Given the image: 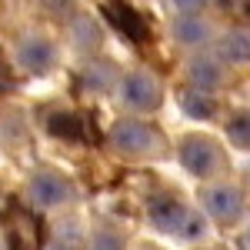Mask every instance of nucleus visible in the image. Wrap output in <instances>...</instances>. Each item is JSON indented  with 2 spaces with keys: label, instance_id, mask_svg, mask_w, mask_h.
<instances>
[{
  "label": "nucleus",
  "instance_id": "6",
  "mask_svg": "<svg viewBox=\"0 0 250 250\" xmlns=\"http://www.w3.org/2000/svg\"><path fill=\"white\" fill-rule=\"evenodd\" d=\"M54 43L50 40H27V43H20V50H17V60L30 70V74H43V70H50L54 67Z\"/></svg>",
  "mask_w": 250,
  "mask_h": 250
},
{
  "label": "nucleus",
  "instance_id": "5",
  "mask_svg": "<svg viewBox=\"0 0 250 250\" xmlns=\"http://www.w3.org/2000/svg\"><path fill=\"white\" fill-rule=\"evenodd\" d=\"M180 164L193 173V177H210L220 164V154L213 147V140L207 137H187L180 144Z\"/></svg>",
  "mask_w": 250,
  "mask_h": 250
},
{
  "label": "nucleus",
  "instance_id": "14",
  "mask_svg": "<svg viewBox=\"0 0 250 250\" xmlns=\"http://www.w3.org/2000/svg\"><path fill=\"white\" fill-rule=\"evenodd\" d=\"M150 250H154V247H150Z\"/></svg>",
  "mask_w": 250,
  "mask_h": 250
},
{
  "label": "nucleus",
  "instance_id": "10",
  "mask_svg": "<svg viewBox=\"0 0 250 250\" xmlns=\"http://www.w3.org/2000/svg\"><path fill=\"white\" fill-rule=\"evenodd\" d=\"M180 104H184V110H187L193 120L213 117V100L207 97V90H187V94L180 97Z\"/></svg>",
  "mask_w": 250,
  "mask_h": 250
},
{
  "label": "nucleus",
  "instance_id": "2",
  "mask_svg": "<svg viewBox=\"0 0 250 250\" xmlns=\"http://www.w3.org/2000/svg\"><path fill=\"white\" fill-rule=\"evenodd\" d=\"M120 100L130 110H154L160 104V83L147 70H134L120 80Z\"/></svg>",
  "mask_w": 250,
  "mask_h": 250
},
{
  "label": "nucleus",
  "instance_id": "8",
  "mask_svg": "<svg viewBox=\"0 0 250 250\" xmlns=\"http://www.w3.org/2000/svg\"><path fill=\"white\" fill-rule=\"evenodd\" d=\"M217 54L224 63H233V67L250 63V34L247 30H227L217 43Z\"/></svg>",
  "mask_w": 250,
  "mask_h": 250
},
{
  "label": "nucleus",
  "instance_id": "12",
  "mask_svg": "<svg viewBox=\"0 0 250 250\" xmlns=\"http://www.w3.org/2000/svg\"><path fill=\"white\" fill-rule=\"evenodd\" d=\"M230 137H233V144H240V147H247V150H250V114H237V117H233Z\"/></svg>",
  "mask_w": 250,
  "mask_h": 250
},
{
  "label": "nucleus",
  "instance_id": "11",
  "mask_svg": "<svg viewBox=\"0 0 250 250\" xmlns=\"http://www.w3.org/2000/svg\"><path fill=\"white\" fill-rule=\"evenodd\" d=\"M190 77H193V83H197L200 90H207V87H213V83H220V70H217V63H210V60H193Z\"/></svg>",
  "mask_w": 250,
  "mask_h": 250
},
{
  "label": "nucleus",
  "instance_id": "4",
  "mask_svg": "<svg viewBox=\"0 0 250 250\" xmlns=\"http://www.w3.org/2000/svg\"><path fill=\"white\" fill-rule=\"evenodd\" d=\"M154 220H157V227H164V230H170V233H187V237L204 233V220L193 210H187L180 200H164V204H157Z\"/></svg>",
  "mask_w": 250,
  "mask_h": 250
},
{
  "label": "nucleus",
  "instance_id": "1",
  "mask_svg": "<svg viewBox=\"0 0 250 250\" xmlns=\"http://www.w3.org/2000/svg\"><path fill=\"white\" fill-rule=\"evenodd\" d=\"M110 144H114L120 154H154L157 150V134L147 127V124H140V120H117L114 130H110Z\"/></svg>",
  "mask_w": 250,
  "mask_h": 250
},
{
  "label": "nucleus",
  "instance_id": "13",
  "mask_svg": "<svg viewBox=\"0 0 250 250\" xmlns=\"http://www.w3.org/2000/svg\"><path fill=\"white\" fill-rule=\"evenodd\" d=\"M170 3L180 10V14H200V7H204L207 0H170Z\"/></svg>",
  "mask_w": 250,
  "mask_h": 250
},
{
  "label": "nucleus",
  "instance_id": "3",
  "mask_svg": "<svg viewBox=\"0 0 250 250\" xmlns=\"http://www.w3.org/2000/svg\"><path fill=\"white\" fill-rule=\"evenodd\" d=\"M204 210L220 224H233L244 210V197L233 184H213L204 190Z\"/></svg>",
  "mask_w": 250,
  "mask_h": 250
},
{
  "label": "nucleus",
  "instance_id": "7",
  "mask_svg": "<svg viewBox=\"0 0 250 250\" xmlns=\"http://www.w3.org/2000/svg\"><path fill=\"white\" fill-rule=\"evenodd\" d=\"M27 190H30V200L34 204H40V207H57L60 200L67 197V184L60 180L57 173H37Z\"/></svg>",
  "mask_w": 250,
  "mask_h": 250
},
{
  "label": "nucleus",
  "instance_id": "9",
  "mask_svg": "<svg viewBox=\"0 0 250 250\" xmlns=\"http://www.w3.org/2000/svg\"><path fill=\"white\" fill-rule=\"evenodd\" d=\"M207 34H210V27H207V20L200 14H180L173 20V37L184 47H200L207 40Z\"/></svg>",
  "mask_w": 250,
  "mask_h": 250
}]
</instances>
